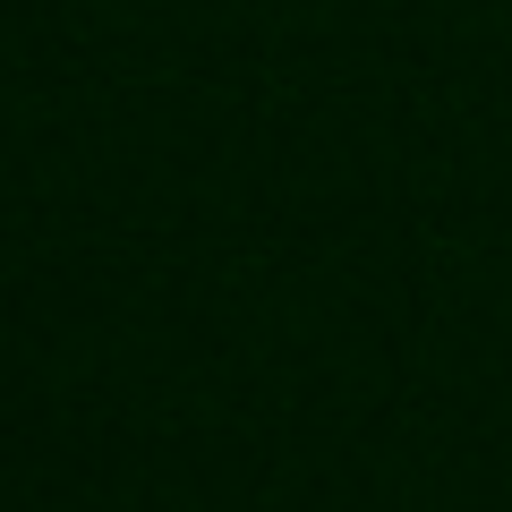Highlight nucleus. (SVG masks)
Wrapping results in <instances>:
<instances>
[]
</instances>
